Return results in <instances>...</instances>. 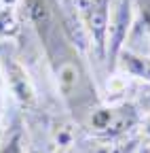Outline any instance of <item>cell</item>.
I'll return each mask as SVG.
<instances>
[{
	"label": "cell",
	"instance_id": "6da1fadb",
	"mask_svg": "<svg viewBox=\"0 0 150 153\" xmlns=\"http://www.w3.org/2000/svg\"><path fill=\"white\" fill-rule=\"evenodd\" d=\"M72 2L76 7L80 19L85 22L93 43H95L100 57H104L108 49V24H110L108 0H72Z\"/></svg>",
	"mask_w": 150,
	"mask_h": 153
},
{
	"label": "cell",
	"instance_id": "7a4b0ae2",
	"mask_svg": "<svg viewBox=\"0 0 150 153\" xmlns=\"http://www.w3.org/2000/svg\"><path fill=\"white\" fill-rule=\"evenodd\" d=\"M28 13L38 34L45 41H49L51 34L55 32V13L49 4V0H28Z\"/></svg>",
	"mask_w": 150,
	"mask_h": 153
},
{
	"label": "cell",
	"instance_id": "3957f363",
	"mask_svg": "<svg viewBox=\"0 0 150 153\" xmlns=\"http://www.w3.org/2000/svg\"><path fill=\"white\" fill-rule=\"evenodd\" d=\"M129 24H131V4H129V0H121L116 15H114V24L110 26V55L112 57L121 51V45L127 36Z\"/></svg>",
	"mask_w": 150,
	"mask_h": 153
},
{
	"label": "cell",
	"instance_id": "277c9868",
	"mask_svg": "<svg viewBox=\"0 0 150 153\" xmlns=\"http://www.w3.org/2000/svg\"><path fill=\"white\" fill-rule=\"evenodd\" d=\"M9 81H11V87H13L15 96L23 104H30L34 100V87L28 79V72L19 64H15V62L9 64Z\"/></svg>",
	"mask_w": 150,
	"mask_h": 153
},
{
	"label": "cell",
	"instance_id": "5b68a950",
	"mask_svg": "<svg viewBox=\"0 0 150 153\" xmlns=\"http://www.w3.org/2000/svg\"><path fill=\"white\" fill-rule=\"evenodd\" d=\"M123 68L131 76H138V79L150 83V57H144V55H138V53L125 51L123 53Z\"/></svg>",
	"mask_w": 150,
	"mask_h": 153
},
{
	"label": "cell",
	"instance_id": "8992f818",
	"mask_svg": "<svg viewBox=\"0 0 150 153\" xmlns=\"http://www.w3.org/2000/svg\"><path fill=\"white\" fill-rule=\"evenodd\" d=\"M17 30H19V24H17V17L13 9H2L0 11V34L2 36H13Z\"/></svg>",
	"mask_w": 150,
	"mask_h": 153
},
{
	"label": "cell",
	"instance_id": "52a82bcc",
	"mask_svg": "<svg viewBox=\"0 0 150 153\" xmlns=\"http://www.w3.org/2000/svg\"><path fill=\"white\" fill-rule=\"evenodd\" d=\"M76 76H78L76 68H74L72 64H66V66L61 68V72H59V83H61V89H64V91H70V89H72V85H76Z\"/></svg>",
	"mask_w": 150,
	"mask_h": 153
},
{
	"label": "cell",
	"instance_id": "ba28073f",
	"mask_svg": "<svg viewBox=\"0 0 150 153\" xmlns=\"http://www.w3.org/2000/svg\"><path fill=\"white\" fill-rule=\"evenodd\" d=\"M133 143H119V145H110L108 149H104L102 153H131L133 151Z\"/></svg>",
	"mask_w": 150,
	"mask_h": 153
},
{
	"label": "cell",
	"instance_id": "9c48e42d",
	"mask_svg": "<svg viewBox=\"0 0 150 153\" xmlns=\"http://www.w3.org/2000/svg\"><path fill=\"white\" fill-rule=\"evenodd\" d=\"M144 104H146V108H150V94H148V98L144 100Z\"/></svg>",
	"mask_w": 150,
	"mask_h": 153
},
{
	"label": "cell",
	"instance_id": "30bf717a",
	"mask_svg": "<svg viewBox=\"0 0 150 153\" xmlns=\"http://www.w3.org/2000/svg\"><path fill=\"white\" fill-rule=\"evenodd\" d=\"M2 2H4V4H13V2H15V0H2Z\"/></svg>",
	"mask_w": 150,
	"mask_h": 153
},
{
	"label": "cell",
	"instance_id": "8fae6325",
	"mask_svg": "<svg viewBox=\"0 0 150 153\" xmlns=\"http://www.w3.org/2000/svg\"><path fill=\"white\" fill-rule=\"evenodd\" d=\"M146 132H148V134H150V121H148V130H146Z\"/></svg>",
	"mask_w": 150,
	"mask_h": 153
},
{
	"label": "cell",
	"instance_id": "7c38bea8",
	"mask_svg": "<svg viewBox=\"0 0 150 153\" xmlns=\"http://www.w3.org/2000/svg\"><path fill=\"white\" fill-rule=\"evenodd\" d=\"M148 153H150V151H148Z\"/></svg>",
	"mask_w": 150,
	"mask_h": 153
}]
</instances>
